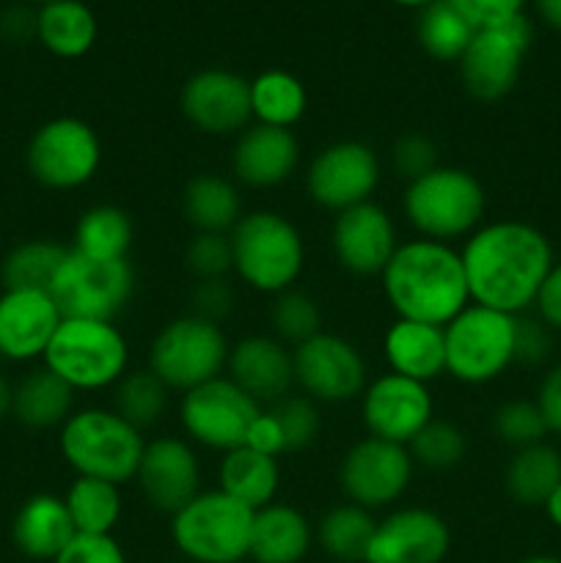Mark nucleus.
I'll return each instance as SVG.
<instances>
[{
	"mask_svg": "<svg viewBox=\"0 0 561 563\" xmlns=\"http://www.w3.org/2000/svg\"><path fill=\"white\" fill-rule=\"evenodd\" d=\"M36 25H38V11L28 9V5H9V9L0 11V36L6 42H28V38H36Z\"/></svg>",
	"mask_w": 561,
	"mask_h": 563,
	"instance_id": "5fc2aeb1",
	"label": "nucleus"
},
{
	"mask_svg": "<svg viewBox=\"0 0 561 563\" xmlns=\"http://www.w3.org/2000/svg\"><path fill=\"white\" fill-rule=\"evenodd\" d=\"M416 467L424 471L446 473L454 471L457 465H462L468 454V438L457 423L446 421V418H432L416 438L407 445Z\"/></svg>",
	"mask_w": 561,
	"mask_h": 563,
	"instance_id": "ea45409f",
	"label": "nucleus"
},
{
	"mask_svg": "<svg viewBox=\"0 0 561 563\" xmlns=\"http://www.w3.org/2000/svg\"><path fill=\"white\" fill-rule=\"evenodd\" d=\"M258 412L262 405L226 374L187 390L179 399V423L185 438L193 445L220 454L245 445L248 429Z\"/></svg>",
	"mask_w": 561,
	"mask_h": 563,
	"instance_id": "ddd939ff",
	"label": "nucleus"
},
{
	"mask_svg": "<svg viewBox=\"0 0 561 563\" xmlns=\"http://www.w3.org/2000/svg\"><path fill=\"white\" fill-rule=\"evenodd\" d=\"M561 484V451L550 443L517 449L506 462L504 489L515 504L544 506Z\"/></svg>",
	"mask_w": 561,
	"mask_h": 563,
	"instance_id": "2f4dec72",
	"label": "nucleus"
},
{
	"mask_svg": "<svg viewBox=\"0 0 561 563\" xmlns=\"http://www.w3.org/2000/svg\"><path fill=\"white\" fill-rule=\"evenodd\" d=\"M11 407H14V385L0 374V421L11 416Z\"/></svg>",
	"mask_w": 561,
	"mask_h": 563,
	"instance_id": "4d7b16f0",
	"label": "nucleus"
},
{
	"mask_svg": "<svg viewBox=\"0 0 561 563\" xmlns=\"http://www.w3.org/2000/svg\"><path fill=\"white\" fill-rule=\"evenodd\" d=\"M438 165V143L429 135H424V132H405L391 146V168L405 181L418 179V176L429 174Z\"/></svg>",
	"mask_w": 561,
	"mask_h": 563,
	"instance_id": "a18cd8bd",
	"label": "nucleus"
},
{
	"mask_svg": "<svg viewBox=\"0 0 561 563\" xmlns=\"http://www.w3.org/2000/svg\"><path fill=\"white\" fill-rule=\"evenodd\" d=\"M42 366L75 394H97L113 388L130 372V341L116 322L61 319Z\"/></svg>",
	"mask_w": 561,
	"mask_h": 563,
	"instance_id": "423d86ee",
	"label": "nucleus"
},
{
	"mask_svg": "<svg viewBox=\"0 0 561 563\" xmlns=\"http://www.w3.org/2000/svg\"><path fill=\"white\" fill-rule=\"evenodd\" d=\"M185 267L196 280L226 278L234 273L229 234H193L185 247Z\"/></svg>",
	"mask_w": 561,
	"mask_h": 563,
	"instance_id": "c03bdc74",
	"label": "nucleus"
},
{
	"mask_svg": "<svg viewBox=\"0 0 561 563\" xmlns=\"http://www.w3.org/2000/svg\"><path fill=\"white\" fill-rule=\"evenodd\" d=\"M270 410H273V416L280 423L286 454H292V451H306L317 443L319 432H322V416H319L317 401H311L302 394L284 396Z\"/></svg>",
	"mask_w": 561,
	"mask_h": 563,
	"instance_id": "37998d69",
	"label": "nucleus"
},
{
	"mask_svg": "<svg viewBox=\"0 0 561 563\" xmlns=\"http://www.w3.org/2000/svg\"><path fill=\"white\" fill-rule=\"evenodd\" d=\"M135 484L152 509L174 517L201 493V462L196 445L176 434L146 440Z\"/></svg>",
	"mask_w": 561,
	"mask_h": 563,
	"instance_id": "6ab92c4d",
	"label": "nucleus"
},
{
	"mask_svg": "<svg viewBox=\"0 0 561 563\" xmlns=\"http://www.w3.org/2000/svg\"><path fill=\"white\" fill-rule=\"evenodd\" d=\"M75 537V522L64 498L50 493L31 495L11 522V542L25 559L33 561L53 563Z\"/></svg>",
	"mask_w": 561,
	"mask_h": 563,
	"instance_id": "393cba45",
	"label": "nucleus"
},
{
	"mask_svg": "<svg viewBox=\"0 0 561 563\" xmlns=\"http://www.w3.org/2000/svg\"><path fill=\"white\" fill-rule=\"evenodd\" d=\"M380 286L396 319L446 328L471 306L460 251L424 236L399 242L380 273Z\"/></svg>",
	"mask_w": 561,
	"mask_h": 563,
	"instance_id": "f03ea898",
	"label": "nucleus"
},
{
	"mask_svg": "<svg viewBox=\"0 0 561 563\" xmlns=\"http://www.w3.org/2000/svg\"><path fill=\"white\" fill-rule=\"evenodd\" d=\"M31 3H36L38 9H42V5H47V3H55V0H31Z\"/></svg>",
	"mask_w": 561,
	"mask_h": 563,
	"instance_id": "680f3d73",
	"label": "nucleus"
},
{
	"mask_svg": "<svg viewBox=\"0 0 561 563\" xmlns=\"http://www.w3.org/2000/svg\"><path fill=\"white\" fill-rule=\"evenodd\" d=\"M168 385L148 368H132L113 385V410L141 432L157 427L168 412Z\"/></svg>",
	"mask_w": 561,
	"mask_h": 563,
	"instance_id": "4c0bfd02",
	"label": "nucleus"
},
{
	"mask_svg": "<svg viewBox=\"0 0 561 563\" xmlns=\"http://www.w3.org/2000/svg\"><path fill=\"white\" fill-rule=\"evenodd\" d=\"M66 253H69V245H61L55 240L20 242L0 262V284L3 289L50 291Z\"/></svg>",
	"mask_w": 561,
	"mask_h": 563,
	"instance_id": "c9c22d12",
	"label": "nucleus"
},
{
	"mask_svg": "<svg viewBox=\"0 0 561 563\" xmlns=\"http://www.w3.org/2000/svg\"><path fill=\"white\" fill-rule=\"evenodd\" d=\"M416 462L407 445L366 434L339 462V487L350 504L380 511L410 489Z\"/></svg>",
	"mask_w": 561,
	"mask_h": 563,
	"instance_id": "2eb2a0df",
	"label": "nucleus"
},
{
	"mask_svg": "<svg viewBox=\"0 0 561 563\" xmlns=\"http://www.w3.org/2000/svg\"><path fill=\"white\" fill-rule=\"evenodd\" d=\"M245 445L253 451H262V454H267V456L286 454L284 432H280V423H278V418L273 416V410L258 412L256 421H253L251 429H248Z\"/></svg>",
	"mask_w": 561,
	"mask_h": 563,
	"instance_id": "603ef678",
	"label": "nucleus"
},
{
	"mask_svg": "<svg viewBox=\"0 0 561 563\" xmlns=\"http://www.w3.org/2000/svg\"><path fill=\"white\" fill-rule=\"evenodd\" d=\"M534 5H537V14L542 16L544 25L561 31V0H534Z\"/></svg>",
	"mask_w": 561,
	"mask_h": 563,
	"instance_id": "6e6d98bb",
	"label": "nucleus"
},
{
	"mask_svg": "<svg viewBox=\"0 0 561 563\" xmlns=\"http://www.w3.org/2000/svg\"><path fill=\"white\" fill-rule=\"evenodd\" d=\"M487 212V192L476 174L457 165H438L429 174L407 181L402 214L418 236L435 242H465Z\"/></svg>",
	"mask_w": 561,
	"mask_h": 563,
	"instance_id": "7ed1b4c3",
	"label": "nucleus"
},
{
	"mask_svg": "<svg viewBox=\"0 0 561 563\" xmlns=\"http://www.w3.org/2000/svg\"><path fill=\"white\" fill-rule=\"evenodd\" d=\"M190 313H196V317L220 324V319L229 317L231 308H234V289L226 278L196 280L190 291Z\"/></svg>",
	"mask_w": 561,
	"mask_h": 563,
	"instance_id": "09e8293b",
	"label": "nucleus"
},
{
	"mask_svg": "<svg viewBox=\"0 0 561 563\" xmlns=\"http://www.w3.org/2000/svg\"><path fill=\"white\" fill-rule=\"evenodd\" d=\"M476 27L449 3V0H432L424 5L418 16V42L424 53L435 60H460L471 44Z\"/></svg>",
	"mask_w": 561,
	"mask_h": 563,
	"instance_id": "58836bf2",
	"label": "nucleus"
},
{
	"mask_svg": "<svg viewBox=\"0 0 561 563\" xmlns=\"http://www.w3.org/2000/svg\"><path fill=\"white\" fill-rule=\"evenodd\" d=\"M553 330L544 328L537 317H517L515 330V366H542L550 357Z\"/></svg>",
	"mask_w": 561,
	"mask_h": 563,
	"instance_id": "de8ad7c7",
	"label": "nucleus"
},
{
	"mask_svg": "<svg viewBox=\"0 0 561 563\" xmlns=\"http://www.w3.org/2000/svg\"><path fill=\"white\" fill-rule=\"evenodd\" d=\"M394 3L410 5V9H424V5H429V3H432V0H394Z\"/></svg>",
	"mask_w": 561,
	"mask_h": 563,
	"instance_id": "052dcab7",
	"label": "nucleus"
},
{
	"mask_svg": "<svg viewBox=\"0 0 561 563\" xmlns=\"http://www.w3.org/2000/svg\"><path fill=\"white\" fill-rule=\"evenodd\" d=\"M531 22L522 14L501 22V25L479 27L471 44L462 53L460 77L465 91L476 102H501L509 97L522 71V60L531 49Z\"/></svg>",
	"mask_w": 561,
	"mask_h": 563,
	"instance_id": "f8f14e48",
	"label": "nucleus"
},
{
	"mask_svg": "<svg viewBox=\"0 0 561 563\" xmlns=\"http://www.w3.org/2000/svg\"><path fill=\"white\" fill-rule=\"evenodd\" d=\"M229 339L209 319L185 313L157 330L148 346V372L157 374L170 394H187L226 374Z\"/></svg>",
	"mask_w": 561,
	"mask_h": 563,
	"instance_id": "6e6552de",
	"label": "nucleus"
},
{
	"mask_svg": "<svg viewBox=\"0 0 561 563\" xmlns=\"http://www.w3.org/2000/svg\"><path fill=\"white\" fill-rule=\"evenodd\" d=\"M306 86L289 71L267 69L251 80V113L256 124L292 130L306 115Z\"/></svg>",
	"mask_w": 561,
	"mask_h": 563,
	"instance_id": "f704fd0d",
	"label": "nucleus"
},
{
	"mask_svg": "<svg viewBox=\"0 0 561 563\" xmlns=\"http://www.w3.org/2000/svg\"><path fill=\"white\" fill-rule=\"evenodd\" d=\"M36 38L55 58H80L97 42V20L80 0H55L38 9Z\"/></svg>",
	"mask_w": 561,
	"mask_h": 563,
	"instance_id": "7c9ffc66",
	"label": "nucleus"
},
{
	"mask_svg": "<svg viewBox=\"0 0 561 563\" xmlns=\"http://www.w3.org/2000/svg\"><path fill=\"white\" fill-rule=\"evenodd\" d=\"M72 412H75V390L64 379L55 377L50 368H31L14 385L11 418H16L25 429H33V432L61 429Z\"/></svg>",
	"mask_w": 561,
	"mask_h": 563,
	"instance_id": "c756f323",
	"label": "nucleus"
},
{
	"mask_svg": "<svg viewBox=\"0 0 561 563\" xmlns=\"http://www.w3.org/2000/svg\"><path fill=\"white\" fill-rule=\"evenodd\" d=\"M102 165V141L88 121L58 115L38 126L25 146V168L47 190H80Z\"/></svg>",
	"mask_w": 561,
	"mask_h": 563,
	"instance_id": "9b49d317",
	"label": "nucleus"
},
{
	"mask_svg": "<svg viewBox=\"0 0 561 563\" xmlns=\"http://www.w3.org/2000/svg\"><path fill=\"white\" fill-rule=\"evenodd\" d=\"M314 544V528L300 509L270 504L253 515L251 555L256 563H300Z\"/></svg>",
	"mask_w": 561,
	"mask_h": 563,
	"instance_id": "bb28decb",
	"label": "nucleus"
},
{
	"mask_svg": "<svg viewBox=\"0 0 561 563\" xmlns=\"http://www.w3.org/2000/svg\"><path fill=\"white\" fill-rule=\"evenodd\" d=\"M253 515L223 489H207L170 517V539L187 563H242L251 555Z\"/></svg>",
	"mask_w": 561,
	"mask_h": 563,
	"instance_id": "0eeeda50",
	"label": "nucleus"
},
{
	"mask_svg": "<svg viewBox=\"0 0 561 563\" xmlns=\"http://www.w3.org/2000/svg\"><path fill=\"white\" fill-rule=\"evenodd\" d=\"M449 3L479 31V27L501 25V22L522 14L526 0H449Z\"/></svg>",
	"mask_w": 561,
	"mask_h": 563,
	"instance_id": "8fccbe9b",
	"label": "nucleus"
},
{
	"mask_svg": "<svg viewBox=\"0 0 561 563\" xmlns=\"http://www.w3.org/2000/svg\"><path fill=\"white\" fill-rule=\"evenodd\" d=\"M374 528H377L374 511L346 500V504L333 506L319 517L314 539L330 559L341 563H363Z\"/></svg>",
	"mask_w": 561,
	"mask_h": 563,
	"instance_id": "72a5a7b5",
	"label": "nucleus"
},
{
	"mask_svg": "<svg viewBox=\"0 0 561 563\" xmlns=\"http://www.w3.org/2000/svg\"><path fill=\"white\" fill-rule=\"evenodd\" d=\"M534 308H537V319L544 328L561 333V262H556L548 278H544Z\"/></svg>",
	"mask_w": 561,
	"mask_h": 563,
	"instance_id": "864d4df0",
	"label": "nucleus"
},
{
	"mask_svg": "<svg viewBox=\"0 0 561 563\" xmlns=\"http://www.w3.org/2000/svg\"><path fill=\"white\" fill-rule=\"evenodd\" d=\"M493 434L512 451L528 449V445L544 443V418L539 412L537 401L528 399H512L504 401L498 410L493 412Z\"/></svg>",
	"mask_w": 561,
	"mask_h": 563,
	"instance_id": "79ce46f5",
	"label": "nucleus"
},
{
	"mask_svg": "<svg viewBox=\"0 0 561 563\" xmlns=\"http://www.w3.org/2000/svg\"><path fill=\"white\" fill-rule=\"evenodd\" d=\"M537 407L544 418V427H548V434H556L561 438V363L550 366L544 372L542 383L537 388Z\"/></svg>",
	"mask_w": 561,
	"mask_h": 563,
	"instance_id": "3c124183",
	"label": "nucleus"
},
{
	"mask_svg": "<svg viewBox=\"0 0 561 563\" xmlns=\"http://www.w3.org/2000/svg\"><path fill=\"white\" fill-rule=\"evenodd\" d=\"M449 548V522L438 511L405 506L377 520L363 563H440Z\"/></svg>",
	"mask_w": 561,
	"mask_h": 563,
	"instance_id": "412c9836",
	"label": "nucleus"
},
{
	"mask_svg": "<svg viewBox=\"0 0 561 563\" xmlns=\"http://www.w3.org/2000/svg\"><path fill=\"white\" fill-rule=\"evenodd\" d=\"M520 563H561V559H556V555H531V559Z\"/></svg>",
	"mask_w": 561,
	"mask_h": 563,
	"instance_id": "bf43d9fd",
	"label": "nucleus"
},
{
	"mask_svg": "<svg viewBox=\"0 0 561 563\" xmlns=\"http://www.w3.org/2000/svg\"><path fill=\"white\" fill-rule=\"evenodd\" d=\"M179 108L204 135H240L253 124L251 80L229 69H201L182 86Z\"/></svg>",
	"mask_w": 561,
	"mask_h": 563,
	"instance_id": "a211bd4d",
	"label": "nucleus"
},
{
	"mask_svg": "<svg viewBox=\"0 0 561 563\" xmlns=\"http://www.w3.org/2000/svg\"><path fill=\"white\" fill-rule=\"evenodd\" d=\"M226 377L240 385L248 396L262 401H280L295 388L292 350L275 335H245L231 344Z\"/></svg>",
	"mask_w": 561,
	"mask_h": 563,
	"instance_id": "b1692460",
	"label": "nucleus"
},
{
	"mask_svg": "<svg viewBox=\"0 0 561 563\" xmlns=\"http://www.w3.org/2000/svg\"><path fill=\"white\" fill-rule=\"evenodd\" d=\"M270 328L273 335L284 344H302L322 333V308L311 295L297 289H286L273 297L270 306Z\"/></svg>",
	"mask_w": 561,
	"mask_h": 563,
	"instance_id": "a19ab883",
	"label": "nucleus"
},
{
	"mask_svg": "<svg viewBox=\"0 0 561 563\" xmlns=\"http://www.w3.org/2000/svg\"><path fill=\"white\" fill-rule=\"evenodd\" d=\"M135 295V269L130 258H91L66 253L55 273L50 297L64 319L116 322Z\"/></svg>",
	"mask_w": 561,
	"mask_h": 563,
	"instance_id": "9d476101",
	"label": "nucleus"
},
{
	"mask_svg": "<svg viewBox=\"0 0 561 563\" xmlns=\"http://www.w3.org/2000/svg\"><path fill=\"white\" fill-rule=\"evenodd\" d=\"M64 504L77 533H113L121 520L119 484L102 478L75 476L66 489Z\"/></svg>",
	"mask_w": 561,
	"mask_h": 563,
	"instance_id": "e433bc0d",
	"label": "nucleus"
},
{
	"mask_svg": "<svg viewBox=\"0 0 561 563\" xmlns=\"http://www.w3.org/2000/svg\"><path fill=\"white\" fill-rule=\"evenodd\" d=\"M234 273L258 295L295 289L306 269V242L300 229L275 209H253L229 231Z\"/></svg>",
	"mask_w": 561,
	"mask_h": 563,
	"instance_id": "20e7f679",
	"label": "nucleus"
},
{
	"mask_svg": "<svg viewBox=\"0 0 561 563\" xmlns=\"http://www.w3.org/2000/svg\"><path fill=\"white\" fill-rule=\"evenodd\" d=\"M383 179L377 152L363 141H336L314 154L306 168V192L319 209L339 214L372 201Z\"/></svg>",
	"mask_w": 561,
	"mask_h": 563,
	"instance_id": "dca6fc26",
	"label": "nucleus"
},
{
	"mask_svg": "<svg viewBox=\"0 0 561 563\" xmlns=\"http://www.w3.org/2000/svg\"><path fill=\"white\" fill-rule=\"evenodd\" d=\"M517 317L471 302L443 328L446 374L462 385H487L515 366Z\"/></svg>",
	"mask_w": 561,
	"mask_h": 563,
	"instance_id": "1a4fd4ad",
	"label": "nucleus"
},
{
	"mask_svg": "<svg viewBox=\"0 0 561 563\" xmlns=\"http://www.w3.org/2000/svg\"><path fill=\"white\" fill-rule=\"evenodd\" d=\"M292 366L295 385L317 405H344L361 399L369 385L363 352L350 339L328 330L292 346Z\"/></svg>",
	"mask_w": 561,
	"mask_h": 563,
	"instance_id": "4468645a",
	"label": "nucleus"
},
{
	"mask_svg": "<svg viewBox=\"0 0 561 563\" xmlns=\"http://www.w3.org/2000/svg\"><path fill=\"white\" fill-rule=\"evenodd\" d=\"M435 418L429 385L385 372L369 379L361 394V421L372 438L410 445V440Z\"/></svg>",
	"mask_w": 561,
	"mask_h": 563,
	"instance_id": "f3484780",
	"label": "nucleus"
},
{
	"mask_svg": "<svg viewBox=\"0 0 561 563\" xmlns=\"http://www.w3.org/2000/svg\"><path fill=\"white\" fill-rule=\"evenodd\" d=\"M182 214L196 234H229L245 214L240 187L220 174L193 176L182 192Z\"/></svg>",
	"mask_w": 561,
	"mask_h": 563,
	"instance_id": "cd10ccee",
	"label": "nucleus"
},
{
	"mask_svg": "<svg viewBox=\"0 0 561 563\" xmlns=\"http://www.w3.org/2000/svg\"><path fill=\"white\" fill-rule=\"evenodd\" d=\"M399 247L396 223L388 209L377 201L358 203L333 218L330 225V251L341 269L358 278H372L385 269Z\"/></svg>",
	"mask_w": 561,
	"mask_h": 563,
	"instance_id": "aec40b11",
	"label": "nucleus"
},
{
	"mask_svg": "<svg viewBox=\"0 0 561 563\" xmlns=\"http://www.w3.org/2000/svg\"><path fill=\"white\" fill-rule=\"evenodd\" d=\"M61 311L50 291H0V357L9 363L42 361L61 324Z\"/></svg>",
	"mask_w": 561,
	"mask_h": 563,
	"instance_id": "4be33fe9",
	"label": "nucleus"
},
{
	"mask_svg": "<svg viewBox=\"0 0 561 563\" xmlns=\"http://www.w3.org/2000/svg\"><path fill=\"white\" fill-rule=\"evenodd\" d=\"M385 363L394 374L429 385L446 374V333L438 324L396 319L383 339Z\"/></svg>",
	"mask_w": 561,
	"mask_h": 563,
	"instance_id": "a878e982",
	"label": "nucleus"
},
{
	"mask_svg": "<svg viewBox=\"0 0 561 563\" xmlns=\"http://www.w3.org/2000/svg\"><path fill=\"white\" fill-rule=\"evenodd\" d=\"M542 509H544V515H548V520L561 531V484L553 489V493H550V498L544 500Z\"/></svg>",
	"mask_w": 561,
	"mask_h": 563,
	"instance_id": "13d9d810",
	"label": "nucleus"
},
{
	"mask_svg": "<svg viewBox=\"0 0 561 563\" xmlns=\"http://www.w3.org/2000/svg\"><path fill=\"white\" fill-rule=\"evenodd\" d=\"M146 438L113 407H80L58 429V451L75 476L110 484L135 482Z\"/></svg>",
	"mask_w": 561,
	"mask_h": 563,
	"instance_id": "39448f33",
	"label": "nucleus"
},
{
	"mask_svg": "<svg viewBox=\"0 0 561 563\" xmlns=\"http://www.w3.org/2000/svg\"><path fill=\"white\" fill-rule=\"evenodd\" d=\"M300 141L292 130L256 124L237 135L231 148V174L240 185L253 190L280 187L300 168Z\"/></svg>",
	"mask_w": 561,
	"mask_h": 563,
	"instance_id": "5701e85b",
	"label": "nucleus"
},
{
	"mask_svg": "<svg viewBox=\"0 0 561 563\" xmlns=\"http://www.w3.org/2000/svg\"><path fill=\"white\" fill-rule=\"evenodd\" d=\"M132 240L130 212L116 203H97L77 218L69 247L91 258H130Z\"/></svg>",
	"mask_w": 561,
	"mask_h": 563,
	"instance_id": "473e14b6",
	"label": "nucleus"
},
{
	"mask_svg": "<svg viewBox=\"0 0 561 563\" xmlns=\"http://www.w3.org/2000/svg\"><path fill=\"white\" fill-rule=\"evenodd\" d=\"M471 302L520 317L537 302L556 256L548 234L526 220L482 223L460 247Z\"/></svg>",
	"mask_w": 561,
	"mask_h": 563,
	"instance_id": "f257e3e1",
	"label": "nucleus"
},
{
	"mask_svg": "<svg viewBox=\"0 0 561 563\" xmlns=\"http://www.w3.org/2000/svg\"><path fill=\"white\" fill-rule=\"evenodd\" d=\"M53 563H127L113 533H77Z\"/></svg>",
	"mask_w": 561,
	"mask_h": 563,
	"instance_id": "49530a36",
	"label": "nucleus"
},
{
	"mask_svg": "<svg viewBox=\"0 0 561 563\" xmlns=\"http://www.w3.org/2000/svg\"><path fill=\"white\" fill-rule=\"evenodd\" d=\"M218 482L226 495L245 504L248 509L258 511L264 506L275 504L280 489V465L278 456H267L262 451H253L240 445L234 451H226L218 467Z\"/></svg>",
	"mask_w": 561,
	"mask_h": 563,
	"instance_id": "c85d7f7f",
	"label": "nucleus"
}]
</instances>
